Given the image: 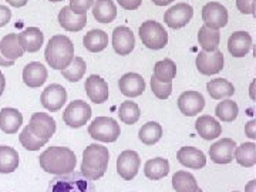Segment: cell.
Masks as SVG:
<instances>
[{
	"instance_id": "6da1fadb",
	"label": "cell",
	"mask_w": 256,
	"mask_h": 192,
	"mask_svg": "<svg viewBox=\"0 0 256 192\" xmlns=\"http://www.w3.org/2000/svg\"><path fill=\"white\" fill-rule=\"evenodd\" d=\"M43 171L53 175H66L73 172L77 165V156L67 146H50L38 156Z\"/></svg>"
},
{
	"instance_id": "7a4b0ae2",
	"label": "cell",
	"mask_w": 256,
	"mask_h": 192,
	"mask_svg": "<svg viewBox=\"0 0 256 192\" xmlns=\"http://www.w3.org/2000/svg\"><path fill=\"white\" fill-rule=\"evenodd\" d=\"M110 161V152L104 146L92 144L82 152V174L86 175L88 180L96 181L104 176Z\"/></svg>"
},
{
	"instance_id": "3957f363",
	"label": "cell",
	"mask_w": 256,
	"mask_h": 192,
	"mask_svg": "<svg viewBox=\"0 0 256 192\" xmlns=\"http://www.w3.org/2000/svg\"><path fill=\"white\" fill-rule=\"evenodd\" d=\"M44 57L53 70H64L74 58V44L68 37L56 34L47 43Z\"/></svg>"
},
{
	"instance_id": "277c9868",
	"label": "cell",
	"mask_w": 256,
	"mask_h": 192,
	"mask_svg": "<svg viewBox=\"0 0 256 192\" xmlns=\"http://www.w3.org/2000/svg\"><path fill=\"white\" fill-rule=\"evenodd\" d=\"M47 192H97L96 185L82 172L56 175L48 184Z\"/></svg>"
},
{
	"instance_id": "5b68a950",
	"label": "cell",
	"mask_w": 256,
	"mask_h": 192,
	"mask_svg": "<svg viewBox=\"0 0 256 192\" xmlns=\"http://www.w3.org/2000/svg\"><path fill=\"white\" fill-rule=\"evenodd\" d=\"M138 34L142 44L150 50H161L168 43L166 30L162 28V24H160L156 20L144 22L138 28Z\"/></svg>"
},
{
	"instance_id": "8992f818",
	"label": "cell",
	"mask_w": 256,
	"mask_h": 192,
	"mask_svg": "<svg viewBox=\"0 0 256 192\" xmlns=\"http://www.w3.org/2000/svg\"><path fill=\"white\" fill-rule=\"evenodd\" d=\"M88 134L100 142H116L121 134V130L116 120L110 117H97L90 124Z\"/></svg>"
},
{
	"instance_id": "52a82bcc",
	"label": "cell",
	"mask_w": 256,
	"mask_h": 192,
	"mask_svg": "<svg viewBox=\"0 0 256 192\" xmlns=\"http://www.w3.org/2000/svg\"><path fill=\"white\" fill-rule=\"evenodd\" d=\"M92 118V107L82 100L72 101L64 110V122L72 128H80Z\"/></svg>"
},
{
	"instance_id": "ba28073f",
	"label": "cell",
	"mask_w": 256,
	"mask_h": 192,
	"mask_svg": "<svg viewBox=\"0 0 256 192\" xmlns=\"http://www.w3.org/2000/svg\"><path fill=\"white\" fill-rule=\"evenodd\" d=\"M196 68L202 76H214L224 68V54L220 50L214 52H200L196 56Z\"/></svg>"
},
{
	"instance_id": "9c48e42d",
	"label": "cell",
	"mask_w": 256,
	"mask_h": 192,
	"mask_svg": "<svg viewBox=\"0 0 256 192\" xmlns=\"http://www.w3.org/2000/svg\"><path fill=\"white\" fill-rule=\"evenodd\" d=\"M202 20L206 28L220 30L228 24V10L216 2L206 3L202 9Z\"/></svg>"
},
{
	"instance_id": "30bf717a",
	"label": "cell",
	"mask_w": 256,
	"mask_h": 192,
	"mask_svg": "<svg viewBox=\"0 0 256 192\" xmlns=\"http://www.w3.org/2000/svg\"><path fill=\"white\" fill-rule=\"evenodd\" d=\"M192 16H194L192 6H190L188 3H176L175 6H171L165 12V24L174 30L182 28L191 22Z\"/></svg>"
},
{
	"instance_id": "8fae6325",
	"label": "cell",
	"mask_w": 256,
	"mask_h": 192,
	"mask_svg": "<svg viewBox=\"0 0 256 192\" xmlns=\"http://www.w3.org/2000/svg\"><path fill=\"white\" fill-rule=\"evenodd\" d=\"M140 165H141L140 156L136 151L127 150V151H122L117 158V172L122 180L131 181L137 176Z\"/></svg>"
},
{
	"instance_id": "7c38bea8",
	"label": "cell",
	"mask_w": 256,
	"mask_h": 192,
	"mask_svg": "<svg viewBox=\"0 0 256 192\" xmlns=\"http://www.w3.org/2000/svg\"><path fill=\"white\" fill-rule=\"evenodd\" d=\"M28 127L37 138L48 141L56 132V121L46 112H34Z\"/></svg>"
},
{
	"instance_id": "4fadbf2b",
	"label": "cell",
	"mask_w": 256,
	"mask_h": 192,
	"mask_svg": "<svg viewBox=\"0 0 256 192\" xmlns=\"http://www.w3.org/2000/svg\"><path fill=\"white\" fill-rule=\"evenodd\" d=\"M236 142L230 138H222L210 146V156L215 164H230L234 161Z\"/></svg>"
},
{
	"instance_id": "5bb4252c",
	"label": "cell",
	"mask_w": 256,
	"mask_h": 192,
	"mask_svg": "<svg viewBox=\"0 0 256 192\" xmlns=\"http://www.w3.org/2000/svg\"><path fill=\"white\" fill-rule=\"evenodd\" d=\"M40 101L43 104V107L46 110L56 112L60 108H63V106L67 101V92L63 86L60 84H52L44 88V92H42Z\"/></svg>"
},
{
	"instance_id": "9a60e30c",
	"label": "cell",
	"mask_w": 256,
	"mask_h": 192,
	"mask_svg": "<svg viewBox=\"0 0 256 192\" xmlns=\"http://www.w3.org/2000/svg\"><path fill=\"white\" fill-rule=\"evenodd\" d=\"M178 108L186 117H195L205 108V98L201 92H185L178 98Z\"/></svg>"
},
{
	"instance_id": "2e32d148",
	"label": "cell",
	"mask_w": 256,
	"mask_h": 192,
	"mask_svg": "<svg viewBox=\"0 0 256 192\" xmlns=\"http://www.w3.org/2000/svg\"><path fill=\"white\" fill-rule=\"evenodd\" d=\"M112 47L114 52L120 56L130 54L136 47V37L131 28L118 26L112 32Z\"/></svg>"
},
{
	"instance_id": "e0dca14e",
	"label": "cell",
	"mask_w": 256,
	"mask_h": 192,
	"mask_svg": "<svg viewBox=\"0 0 256 192\" xmlns=\"http://www.w3.org/2000/svg\"><path fill=\"white\" fill-rule=\"evenodd\" d=\"M84 86H86V92L92 102L102 104L108 100V84L100 76H97V74L90 76L86 80Z\"/></svg>"
},
{
	"instance_id": "ac0fdd59",
	"label": "cell",
	"mask_w": 256,
	"mask_h": 192,
	"mask_svg": "<svg viewBox=\"0 0 256 192\" xmlns=\"http://www.w3.org/2000/svg\"><path fill=\"white\" fill-rule=\"evenodd\" d=\"M176 160L181 165L186 168H192V170H201L206 165L205 154L195 146H182L176 152Z\"/></svg>"
},
{
	"instance_id": "d6986e66",
	"label": "cell",
	"mask_w": 256,
	"mask_h": 192,
	"mask_svg": "<svg viewBox=\"0 0 256 192\" xmlns=\"http://www.w3.org/2000/svg\"><path fill=\"white\" fill-rule=\"evenodd\" d=\"M120 92L126 97H138L146 92V82L137 73L124 74L118 82Z\"/></svg>"
},
{
	"instance_id": "ffe728a7",
	"label": "cell",
	"mask_w": 256,
	"mask_h": 192,
	"mask_svg": "<svg viewBox=\"0 0 256 192\" xmlns=\"http://www.w3.org/2000/svg\"><path fill=\"white\" fill-rule=\"evenodd\" d=\"M18 38L23 52H28V53L38 52L44 42L43 32L37 28H28L26 30H23L18 34Z\"/></svg>"
},
{
	"instance_id": "44dd1931",
	"label": "cell",
	"mask_w": 256,
	"mask_h": 192,
	"mask_svg": "<svg viewBox=\"0 0 256 192\" xmlns=\"http://www.w3.org/2000/svg\"><path fill=\"white\" fill-rule=\"evenodd\" d=\"M252 48V37L248 32H235L228 40V50L234 57H245Z\"/></svg>"
},
{
	"instance_id": "7402d4cb",
	"label": "cell",
	"mask_w": 256,
	"mask_h": 192,
	"mask_svg": "<svg viewBox=\"0 0 256 192\" xmlns=\"http://www.w3.org/2000/svg\"><path fill=\"white\" fill-rule=\"evenodd\" d=\"M47 68L38 62H33V63H28L24 70H23V82L26 86L32 87V88H36L43 86L47 80Z\"/></svg>"
},
{
	"instance_id": "603a6c76",
	"label": "cell",
	"mask_w": 256,
	"mask_h": 192,
	"mask_svg": "<svg viewBox=\"0 0 256 192\" xmlns=\"http://www.w3.org/2000/svg\"><path fill=\"white\" fill-rule=\"evenodd\" d=\"M58 23L68 32H80L87 24V14H76L68 6H64L58 13Z\"/></svg>"
},
{
	"instance_id": "cb8c5ba5",
	"label": "cell",
	"mask_w": 256,
	"mask_h": 192,
	"mask_svg": "<svg viewBox=\"0 0 256 192\" xmlns=\"http://www.w3.org/2000/svg\"><path fill=\"white\" fill-rule=\"evenodd\" d=\"M23 124V116L16 108H2L0 110V130L6 134H16Z\"/></svg>"
},
{
	"instance_id": "d4e9b609",
	"label": "cell",
	"mask_w": 256,
	"mask_h": 192,
	"mask_svg": "<svg viewBox=\"0 0 256 192\" xmlns=\"http://www.w3.org/2000/svg\"><path fill=\"white\" fill-rule=\"evenodd\" d=\"M195 128L200 134V137L205 141H210L215 140L220 136L222 132V127L220 124L210 116H202L195 121Z\"/></svg>"
},
{
	"instance_id": "484cf974",
	"label": "cell",
	"mask_w": 256,
	"mask_h": 192,
	"mask_svg": "<svg viewBox=\"0 0 256 192\" xmlns=\"http://www.w3.org/2000/svg\"><path fill=\"white\" fill-rule=\"evenodd\" d=\"M92 16L100 23H111L117 18V8L112 0H97L92 4Z\"/></svg>"
},
{
	"instance_id": "4316f807",
	"label": "cell",
	"mask_w": 256,
	"mask_h": 192,
	"mask_svg": "<svg viewBox=\"0 0 256 192\" xmlns=\"http://www.w3.org/2000/svg\"><path fill=\"white\" fill-rule=\"evenodd\" d=\"M82 44L92 53H100L108 46V34L100 28L90 30L82 38Z\"/></svg>"
},
{
	"instance_id": "83f0119b",
	"label": "cell",
	"mask_w": 256,
	"mask_h": 192,
	"mask_svg": "<svg viewBox=\"0 0 256 192\" xmlns=\"http://www.w3.org/2000/svg\"><path fill=\"white\" fill-rule=\"evenodd\" d=\"M168 172H170V162H168V160L161 158V156H156V158L146 161V166H144V174L151 181H158V180L166 176Z\"/></svg>"
},
{
	"instance_id": "f1b7e54d",
	"label": "cell",
	"mask_w": 256,
	"mask_h": 192,
	"mask_svg": "<svg viewBox=\"0 0 256 192\" xmlns=\"http://www.w3.org/2000/svg\"><path fill=\"white\" fill-rule=\"evenodd\" d=\"M0 53H2V56L4 58L12 60V62H14L16 58L24 54L23 48H22L20 43H18V34L10 33V34L4 36L0 40Z\"/></svg>"
},
{
	"instance_id": "f546056e",
	"label": "cell",
	"mask_w": 256,
	"mask_h": 192,
	"mask_svg": "<svg viewBox=\"0 0 256 192\" xmlns=\"http://www.w3.org/2000/svg\"><path fill=\"white\" fill-rule=\"evenodd\" d=\"M206 90L214 100H222L235 94V87L225 78H214L206 84Z\"/></svg>"
},
{
	"instance_id": "4dcf8cb0",
	"label": "cell",
	"mask_w": 256,
	"mask_h": 192,
	"mask_svg": "<svg viewBox=\"0 0 256 192\" xmlns=\"http://www.w3.org/2000/svg\"><path fill=\"white\" fill-rule=\"evenodd\" d=\"M18 151L9 146H0V174H12L18 170Z\"/></svg>"
},
{
	"instance_id": "1f68e13d",
	"label": "cell",
	"mask_w": 256,
	"mask_h": 192,
	"mask_svg": "<svg viewBox=\"0 0 256 192\" xmlns=\"http://www.w3.org/2000/svg\"><path fill=\"white\" fill-rule=\"evenodd\" d=\"M198 42L204 52H214L220 46V33L216 28H210L206 26L200 28L198 32Z\"/></svg>"
},
{
	"instance_id": "d6a6232c",
	"label": "cell",
	"mask_w": 256,
	"mask_h": 192,
	"mask_svg": "<svg viewBox=\"0 0 256 192\" xmlns=\"http://www.w3.org/2000/svg\"><path fill=\"white\" fill-rule=\"evenodd\" d=\"M172 188L175 192H196L198 182L195 176L186 171H176L172 176Z\"/></svg>"
},
{
	"instance_id": "836d02e7",
	"label": "cell",
	"mask_w": 256,
	"mask_h": 192,
	"mask_svg": "<svg viewBox=\"0 0 256 192\" xmlns=\"http://www.w3.org/2000/svg\"><path fill=\"white\" fill-rule=\"evenodd\" d=\"M161 137H162V127L156 121L146 122L138 131V138L146 146H154L161 140Z\"/></svg>"
},
{
	"instance_id": "e575fe53",
	"label": "cell",
	"mask_w": 256,
	"mask_h": 192,
	"mask_svg": "<svg viewBox=\"0 0 256 192\" xmlns=\"http://www.w3.org/2000/svg\"><path fill=\"white\" fill-rule=\"evenodd\" d=\"M176 76V64L171 58H165L154 66V78L161 82H171Z\"/></svg>"
},
{
	"instance_id": "d590c367",
	"label": "cell",
	"mask_w": 256,
	"mask_h": 192,
	"mask_svg": "<svg viewBox=\"0 0 256 192\" xmlns=\"http://www.w3.org/2000/svg\"><path fill=\"white\" fill-rule=\"evenodd\" d=\"M235 158L242 166H254L256 164V146L255 142H244L235 150Z\"/></svg>"
},
{
	"instance_id": "8d00e7d4",
	"label": "cell",
	"mask_w": 256,
	"mask_h": 192,
	"mask_svg": "<svg viewBox=\"0 0 256 192\" xmlns=\"http://www.w3.org/2000/svg\"><path fill=\"white\" fill-rule=\"evenodd\" d=\"M86 70H87V64L82 60V57H74L72 60V63L68 64L64 70H62V74L66 80L68 82H80L82 78V76L86 74Z\"/></svg>"
},
{
	"instance_id": "74e56055",
	"label": "cell",
	"mask_w": 256,
	"mask_h": 192,
	"mask_svg": "<svg viewBox=\"0 0 256 192\" xmlns=\"http://www.w3.org/2000/svg\"><path fill=\"white\" fill-rule=\"evenodd\" d=\"M118 116H120V120H121L124 124L132 126V124H136L138 120H140L141 111H140V107H138L134 101L128 100V101H124V102L120 106Z\"/></svg>"
},
{
	"instance_id": "f35d334b",
	"label": "cell",
	"mask_w": 256,
	"mask_h": 192,
	"mask_svg": "<svg viewBox=\"0 0 256 192\" xmlns=\"http://www.w3.org/2000/svg\"><path fill=\"white\" fill-rule=\"evenodd\" d=\"M215 112H216V117L220 120L230 122V121L236 120V117H238V104L234 100L220 101V104L216 106V108H215Z\"/></svg>"
},
{
	"instance_id": "ab89813d",
	"label": "cell",
	"mask_w": 256,
	"mask_h": 192,
	"mask_svg": "<svg viewBox=\"0 0 256 192\" xmlns=\"http://www.w3.org/2000/svg\"><path fill=\"white\" fill-rule=\"evenodd\" d=\"M18 141H20V144L24 146L26 150H28V151H38L42 146H44L47 144L46 140L37 138L36 136L30 131V128H28V126L23 128V131L20 132Z\"/></svg>"
},
{
	"instance_id": "60d3db41",
	"label": "cell",
	"mask_w": 256,
	"mask_h": 192,
	"mask_svg": "<svg viewBox=\"0 0 256 192\" xmlns=\"http://www.w3.org/2000/svg\"><path fill=\"white\" fill-rule=\"evenodd\" d=\"M151 90H152L156 98L166 100L172 92V84L171 82H161L156 80L154 77H151Z\"/></svg>"
},
{
	"instance_id": "b9f144b4",
	"label": "cell",
	"mask_w": 256,
	"mask_h": 192,
	"mask_svg": "<svg viewBox=\"0 0 256 192\" xmlns=\"http://www.w3.org/2000/svg\"><path fill=\"white\" fill-rule=\"evenodd\" d=\"M94 0H70L68 8L73 10L76 14H87V10L92 8Z\"/></svg>"
},
{
	"instance_id": "7bdbcfd3",
	"label": "cell",
	"mask_w": 256,
	"mask_h": 192,
	"mask_svg": "<svg viewBox=\"0 0 256 192\" xmlns=\"http://www.w3.org/2000/svg\"><path fill=\"white\" fill-rule=\"evenodd\" d=\"M236 8L244 14H255V0H236Z\"/></svg>"
},
{
	"instance_id": "ee69618b",
	"label": "cell",
	"mask_w": 256,
	"mask_h": 192,
	"mask_svg": "<svg viewBox=\"0 0 256 192\" xmlns=\"http://www.w3.org/2000/svg\"><path fill=\"white\" fill-rule=\"evenodd\" d=\"M12 18V12L8 6L0 4V28L6 26Z\"/></svg>"
},
{
	"instance_id": "f6af8a7d",
	"label": "cell",
	"mask_w": 256,
	"mask_h": 192,
	"mask_svg": "<svg viewBox=\"0 0 256 192\" xmlns=\"http://www.w3.org/2000/svg\"><path fill=\"white\" fill-rule=\"evenodd\" d=\"M117 2L120 6L126 10H137L142 3V0H117Z\"/></svg>"
},
{
	"instance_id": "bcb514c9",
	"label": "cell",
	"mask_w": 256,
	"mask_h": 192,
	"mask_svg": "<svg viewBox=\"0 0 256 192\" xmlns=\"http://www.w3.org/2000/svg\"><path fill=\"white\" fill-rule=\"evenodd\" d=\"M256 121L255 120H250L249 122H248L246 126H245V134H246L248 137L250 138V140H255L256 137Z\"/></svg>"
},
{
	"instance_id": "7dc6e473",
	"label": "cell",
	"mask_w": 256,
	"mask_h": 192,
	"mask_svg": "<svg viewBox=\"0 0 256 192\" xmlns=\"http://www.w3.org/2000/svg\"><path fill=\"white\" fill-rule=\"evenodd\" d=\"M6 2L9 3L10 6H13V8L18 9V8H23V6H26L28 0H6Z\"/></svg>"
},
{
	"instance_id": "c3c4849f",
	"label": "cell",
	"mask_w": 256,
	"mask_h": 192,
	"mask_svg": "<svg viewBox=\"0 0 256 192\" xmlns=\"http://www.w3.org/2000/svg\"><path fill=\"white\" fill-rule=\"evenodd\" d=\"M13 64H14V62L4 58V57L2 56V53H0V66H2V67H12Z\"/></svg>"
},
{
	"instance_id": "681fc988",
	"label": "cell",
	"mask_w": 256,
	"mask_h": 192,
	"mask_svg": "<svg viewBox=\"0 0 256 192\" xmlns=\"http://www.w3.org/2000/svg\"><path fill=\"white\" fill-rule=\"evenodd\" d=\"M245 192H256V181L255 180H252V181H249L246 185V188H245Z\"/></svg>"
},
{
	"instance_id": "f907efd6",
	"label": "cell",
	"mask_w": 256,
	"mask_h": 192,
	"mask_svg": "<svg viewBox=\"0 0 256 192\" xmlns=\"http://www.w3.org/2000/svg\"><path fill=\"white\" fill-rule=\"evenodd\" d=\"M4 88H6V78H4V74L0 72V96L3 94Z\"/></svg>"
},
{
	"instance_id": "816d5d0a",
	"label": "cell",
	"mask_w": 256,
	"mask_h": 192,
	"mask_svg": "<svg viewBox=\"0 0 256 192\" xmlns=\"http://www.w3.org/2000/svg\"><path fill=\"white\" fill-rule=\"evenodd\" d=\"M154 2V4L156 6H168V4H171L174 0H152Z\"/></svg>"
},
{
	"instance_id": "f5cc1de1",
	"label": "cell",
	"mask_w": 256,
	"mask_h": 192,
	"mask_svg": "<svg viewBox=\"0 0 256 192\" xmlns=\"http://www.w3.org/2000/svg\"><path fill=\"white\" fill-rule=\"evenodd\" d=\"M50 2H53V3H58V2H63V0H50Z\"/></svg>"
},
{
	"instance_id": "db71d44e",
	"label": "cell",
	"mask_w": 256,
	"mask_h": 192,
	"mask_svg": "<svg viewBox=\"0 0 256 192\" xmlns=\"http://www.w3.org/2000/svg\"><path fill=\"white\" fill-rule=\"evenodd\" d=\"M196 192H204V191H202V190H200V188H198V190H196Z\"/></svg>"
},
{
	"instance_id": "11a10c76",
	"label": "cell",
	"mask_w": 256,
	"mask_h": 192,
	"mask_svg": "<svg viewBox=\"0 0 256 192\" xmlns=\"http://www.w3.org/2000/svg\"><path fill=\"white\" fill-rule=\"evenodd\" d=\"M234 192H239V191H234Z\"/></svg>"
}]
</instances>
